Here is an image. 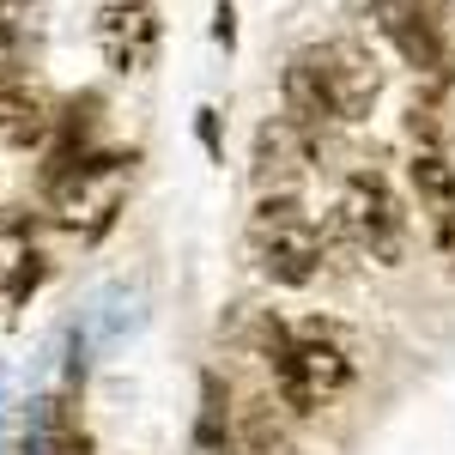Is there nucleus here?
Here are the masks:
<instances>
[{"label":"nucleus","instance_id":"nucleus-1","mask_svg":"<svg viewBox=\"0 0 455 455\" xmlns=\"http://www.w3.org/2000/svg\"><path fill=\"white\" fill-rule=\"evenodd\" d=\"M352 377H358V364L334 322H304L274 358V395L291 419H315L322 407H334L352 388Z\"/></svg>","mask_w":455,"mask_h":455},{"label":"nucleus","instance_id":"nucleus-2","mask_svg":"<svg viewBox=\"0 0 455 455\" xmlns=\"http://www.w3.org/2000/svg\"><path fill=\"white\" fill-rule=\"evenodd\" d=\"M249 255L274 285H310L328 267V225L304 195H261L249 212Z\"/></svg>","mask_w":455,"mask_h":455},{"label":"nucleus","instance_id":"nucleus-3","mask_svg":"<svg viewBox=\"0 0 455 455\" xmlns=\"http://www.w3.org/2000/svg\"><path fill=\"white\" fill-rule=\"evenodd\" d=\"M328 237H347V243L358 249V255H371L377 267H401V261H407V207H401V195L388 188V176L377 171V164L347 171Z\"/></svg>","mask_w":455,"mask_h":455},{"label":"nucleus","instance_id":"nucleus-4","mask_svg":"<svg viewBox=\"0 0 455 455\" xmlns=\"http://www.w3.org/2000/svg\"><path fill=\"white\" fill-rule=\"evenodd\" d=\"M128 176H134V152H79L61 171H43L49 182V207L68 231L98 237L116 225V212L128 201Z\"/></svg>","mask_w":455,"mask_h":455},{"label":"nucleus","instance_id":"nucleus-5","mask_svg":"<svg viewBox=\"0 0 455 455\" xmlns=\"http://www.w3.org/2000/svg\"><path fill=\"white\" fill-rule=\"evenodd\" d=\"M315 49V68H322V85L334 98V116L340 128H358L377 116V98H383V68L371 55V43L358 36H334V43H310Z\"/></svg>","mask_w":455,"mask_h":455},{"label":"nucleus","instance_id":"nucleus-6","mask_svg":"<svg viewBox=\"0 0 455 455\" xmlns=\"http://www.w3.org/2000/svg\"><path fill=\"white\" fill-rule=\"evenodd\" d=\"M92 36H98V55H104L116 73H146L158 61V43H164V19L152 0H109L92 19Z\"/></svg>","mask_w":455,"mask_h":455},{"label":"nucleus","instance_id":"nucleus-7","mask_svg":"<svg viewBox=\"0 0 455 455\" xmlns=\"http://www.w3.org/2000/svg\"><path fill=\"white\" fill-rule=\"evenodd\" d=\"M364 12L377 19V31L395 43V55L413 73H450V43L437 25V6L431 0H364Z\"/></svg>","mask_w":455,"mask_h":455},{"label":"nucleus","instance_id":"nucleus-8","mask_svg":"<svg viewBox=\"0 0 455 455\" xmlns=\"http://www.w3.org/2000/svg\"><path fill=\"white\" fill-rule=\"evenodd\" d=\"M310 134H298L285 116L255 128V152H249V182L255 195H298L310 176Z\"/></svg>","mask_w":455,"mask_h":455},{"label":"nucleus","instance_id":"nucleus-9","mask_svg":"<svg viewBox=\"0 0 455 455\" xmlns=\"http://www.w3.org/2000/svg\"><path fill=\"white\" fill-rule=\"evenodd\" d=\"M231 455H291V413L280 395H249L231 407Z\"/></svg>","mask_w":455,"mask_h":455},{"label":"nucleus","instance_id":"nucleus-10","mask_svg":"<svg viewBox=\"0 0 455 455\" xmlns=\"http://www.w3.org/2000/svg\"><path fill=\"white\" fill-rule=\"evenodd\" d=\"M407 134H413V146H431V152H450L455 146V73H431L413 92Z\"/></svg>","mask_w":455,"mask_h":455},{"label":"nucleus","instance_id":"nucleus-11","mask_svg":"<svg viewBox=\"0 0 455 455\" xmlns=\"http://www.w3.org/2000/svg\"><path fill=\"white\" fill-rule=\"evenodd\" d=\"M31 455H92V437L73 425V413L61 401H36L31 407V431H25Z\"/></svg>","mask_w":455,"mask_h":455},{"label":"nucleus","instance_id":"nucleus-12","mask_svg":"<svg viewBox=\"0 0 455 455\" xmlns=\"http://www.w3.org/2000/svg\"><path fill=\"white\" fill-rule=\"evenodd\" d=\"M407 182H413V195H419L431 212L455 207V158H450V152L413 146V158H407Z\"/></svg>","mask_w":455,"mask_h":455},{"label":"nucleus","instance_id":"nucleus-13","mask_svg":"<svg viewBox=\"0 0 455 455\" xmlns=\"http://www.w3.org/2000/svg\"><path fill=\"white\" fill-rule=\"evenodd\" d=\"M201 450L231 455V388L219 383V377L201 383Z\"/></svg>","mask_w":455,"mask_h":455},{"label":"nucleus","instance_id":"nucleus-14","mask_svg":"<svg viewBox=\"0 0 455 455\" xmlns=\"http://www.w3.org/2000/svg\"><path fill=\"white\" fill-rule=\"evenodd\" d=\"M195 134H201V146H207L212 158L225 152V140H219V109H195Z\"/></svg>","mask_w":455,"mask_h":455},{"label":"nucleus","instance_id":"nucleus-15","mask_svg":"<svg viewBox=\"0 0 455 455\" xmlns=\"http://www.w3.org/2000/svg\"><path fill=\"white\" fill-rule=\"evenodd\" d=\"M212 36H219L225 49L237 43V6H231V0H219V6H212Z\"/></svg>","mask_w":455,"mask_h":455},{"label":"nucleus","instance_id":"nucleus-16","mask_svg":"<svg viewBox=\"0 0 455 455\" xmlns=\"http://www.w3.org/2000/svg\"><path fill=\"white\" fill-rule=\"evenodd\" d=\"M431 219H437V249H443V255H450V261H455V207L431 212Z\"/></svg>","mask_w":455,"mask_h":455}]
</instances>
